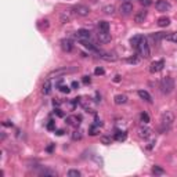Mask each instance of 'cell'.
<instances>
[{
    "instance_id": "obj_26",
    "label": "cell",
    "mask_w": 177,
    "mask_h": 177,
    "mask_svg": "<svg viewBox=\"0 0 177 177\" xmlns=\"http://www.w3.org/2000/svg\"><path fill=\"white\" fill-rule=\"evenodd\" d=\"M102 11H104V14H107V15H112V14L115 13V6L114 4L105 6V7L102 8Z\"/></svg>"
},
{
    "instance_id": "obj_28",
    "label": "cell",
    "mask_w": 177,
    "mask_h": 177,
    "mask_svg": "<svg viewBox=\"0 0 177 177\" xmlns=\"http://www.w3.org/2000/svg\"><path fill=\"white\" fill-rule=\"evenodd\" d=\"M100 133V126L98 125H91L88 129V134L90 136H97Z\"/></svg>"
},
{
    "instance_id": "obj_2",
    "label": "cell",
    "mask_w": 177,
    "mask_h": 177,
    "mask_svg": "<svg viewBox=\"0 0 177 177\" xmlns=\"http://www.w3.org/2000/svg\"><path fill=\"white\" fill-rule=\"evenodd\" d=\"M159 86H161V91L163 94H170L175 90V80L170 76H165V78L161 79V84Z\"/></svg>"
},
{
    "instance_id": "obj_21",
    "label": "cell",
    "mask_w": 177,
    "mask_h": 177,
    "mask_svg": "<svg viewBox=\"0 0 177 177\" xmlns=\"http://www.w3.org/2000/svg\"><path fill=\"white\" fill-rule=\"evenodd\" d=\"M169 24H170V18H169V17H161V18L158 19V25L161 26V28L169 26Z\"/></svg>"
},
{
    "instance_id": "obj_36",
    "label": "cell",
    "mask_w": 177,
    "mask_h": 177,
    "mask_svg": "<svg viewBox=\"0 0 177 177\" xmlns=\"http://www.w3.org/2000/svg\"><path fill=\"white\" fill-rule=\"evenodd\" d=\"M60 90H61V91H63V93H65V94H68V93H69V91H71V88H69V87H68V86H67V84H63V86H61V87H60Z\"/></svg>"
},
{
    "instance_id": "obj_15",
    "label": "cell",
    "mask_w": 177,
    "mask_h": 177,
    "mask_svg": "<svg viewBox=\"0 0 177 177\" xmlns=\"http://www.w3.org/2000/svg\"><path fill=\"white\" fill-rule=\"evenodd\" d=\"M80 120H82L80 116H68L67 118V123L69 126H73V127H78V126L80 125Z\"/></svg>"
},
{
    "instance_id": "obj_9",
    "label": "cell",
    "mask_w": 177,
    "mask_h": 177,
    "mask_svg": "<svg viewBox=\"0 0 177 177\" xmlns=\"http://www.w3.org/2000/svg\"><path fill=\"white\" fill-rule=\"evenodd\" d=\"M97 40H98L100 43L105 44V43H110L112 40V36L110 32H104V31H100L98 35H97Z\"/></svg>"
},
{
    "instance_id": "obj_7",
    "label": "cell",
    "mask_w": 177,
    "mask_h": 177,
    "mask_svg": "<svg viewBox=\"0 0 177 177\" xmlns=\"http://www.w3.org/2000/svg\"><path fill=\"white\" fill-rule=\"evenodd\" d=\"M155 8L158 11H161V13H165V11H169L172 8V4L169 2H166V0H158L155 3Z\"/></svg>"
},
{
    "instance_id": "obj_41",
    "label": "cell",
    "mask_w": 177,
    "mask_h": 177,
    "mask_svg": "<svg viewBox=\"0 0 177 177\" xmlns=\"http://www.w3.org/2000/svg\"><path fill=\"white\" fill-rule=\"evenodd\" d=\"M53 104H54V105H57V107H60V105L63 104V101H61V100H58V98H55L54 101H53Z\"/></svg>"
},
{
    "instance_id": "obj_39",
    "label": "cell",
    "mask_w": 177,
    "mask_h": 177,
    "mask_svg": "<svg viewBox=\"0 0 177 177\" xmlns=\"http://www.w3.org/2000/svg\"><path fill=\"white\" fill-rule=\"evenodd\" d=\"M82 82H83L84 84H88L91 82V79H90V76H83V79H82Z\"/></svg>"
},
{
    "instance_id": "obj_18",
    "label": "cell",
    "mask_w": 177,
    "mask_h": 177,
    "mask_svg": "<svg viewBox=\"0 0 177 177\" xmlns=\"http://www.w3.org/2000/svg\"><path fill=\"white\" fill-rule=\"evenodd\" d=\"M114 101L116 105L126 104V102H127V96H126V94H118V96H115Z\"/></svg>"
},
{
    "instance_id": "obj_16",
    "label": "cell",
    "mask_w": 177,
    "mask_h": 177,
    "mask_svg": "<svg viewBox=\"0 0 177 177\" xmlns=\"http://www.w3.org/2000/svg\"><path fill=\"white\" fill-rule=\"evenodd\" d=\"M42 91H43L44 96H49V94L51 93V79H50V78H47L46 80H44L43 87H42Z\"/></svg>"
},
{
    "instance_id": "obj_17",
    "label": "cell",
    "mask_w": 177,
    "mask_h": 177,
    "mask_svg": "<svg viewBox=\"0 0 177 177\" xmlns=\"http://www.w3.org/2000/svg\"><path fill=\"white\" fill-rule=\"evenodd\" d=\"M137 94H138V97H140L141 100H144V101H147V102H152V97H151V94H149L147 90H138V91H137Z\"/></svg>"
},
{
    "instance_id": "obj_38",
    "label": "cell",
    "mask_w": 177,
    "mask_h": 177,
    "mask_svg": "<svg viewBox=\"0 0 177 177\" xmlns=\"http://www.w3.org/2000/svg\"><path fill=\"white\" fill-rule=\"evenodd\" d=\"M54 122H53V120H50L49 123H47V129H49V130H54Z\"/></svg>"
},
{
    "instance_id": "obj_13",
    "label": "cell",
    "mask_w": 177,
    "mask_h": 177,
    "mask_svg": "<svg viewBox=\"0 0 177 177\" xmlns=\"http://www.w3.org/2000/svg\"><path fill=\"white\" fill-rule=\"evenodd\" d=\"M100 57H101L104 61H108V63H114V61L118 60V55L115 54V53H101Z\"/></svg>"
},
{
    "instance_id": "obj_35",
    "label": "cell",
    "mask_w": 177,
    "mask_h": 177,
    "mask_svg": "<svg viewBox=\"0 0 177 177\" xmlns=\"http://www.w3.org/2000/svg\"><path fill=\"white\" fill-rule=\"evenodd\" d=\"M127 63H129V64H138V58L136 57V55H133V57H129V58H127Z\"/></svg>"
},
{
    "instance_id": "obj_3",
    "label": "cell",
    "mask_w": 177,
    "mask_h": 177,
    "mask_svg": "<svg viewBox=\"0 0 177 177\" xmlns=\"http://www.w3.org/2000/svg\"><path fill=\"white\" fill-rule=\"evenodd\" d=\"M136 49H137V53H138L140 57H143V58H149L151 57V50H149V44H148L147 37H143L141 42L138 43V46L136 47Z\"/></svg>"
},
{
    "instance_id": "obj_42",
    "label": "cell",
    "mask_w": 177,
    "mask_h": 177,
    "mask_svg": "<svg viewBox=\"0 0 177 177\" xmlns=\"http://www.w3.org/2000/svg\"><path fill=\"white\" fill-rule=\"evenodd\" d=\"M55 144H50L49 147H47V152H53V149H54Z\"/></svg>"
},
{
    "instance_id": "obj_31",
    "label": "cell",
    "mask_w": 177,
    "mask_h": 177,
    "mask_svg": "<svg viewBox=\"0 0 177 177\" xmlns=\"http://www.w3.org/2000/svg\"><path fill=\"white\" fill-rule=\"evenodd\" d=\"M71 21V13H63L61 14V24H68Z\"/></svg>"
},
{
    "instance_id": "obj_32",
    "label": "cell",
    "mask_w": 177,
    "mask_h": 177,
    "mask_svg": "<svg viewBox=\"0 0 177 177\" xmlns=\"http://www.w3.org/2000/svg\"><path fill=\"white\" fill-rule=\"evenodd\" d=\"M100 141H101L104 145H110V144L112 143V138L111 137H108V136H102L101 138H100Z\"/></svg>"
},
{
    "instance_id": "obj_22",
    "label": "cell",
    "mask_w": 177,
    "mask_h": 177,
    "mask_svg": "<svg viewBox=\"0 0 177 177\" xmlns=\"http://www.w3.org/2000/svg\"><path fill=\"white\" fill-rule=\"evenodd\" d=\"M40 176H44V177H55L57 176V172H54V170L51 169H43L42 172H40Z\"/></svg>"
},
{
    "instance_id": "obj_20",
    "label": "cell",
    "mask_w": 177,
    "mask_h": 177,
    "mask_svg": "<svg viewBox=\"0 0 177 177\" xmlns=\"http://www.w3.org/2000/svg\"><path fill=\"white\" fill-rule=\"evenodd\" d=\"M126 137H127V133H126V132H120V130H118L116 133H115V136H114V138L116 141H125Z\"/></svg>"
},
{
    "instance_id": "obj_14",
    "label": "cell",
    "mask_w": 177,
    "mask_h": 177,
    "mask_svg": "<svg viewBox=\"0 0 177 177\" xmlns=\"http://www.w3.org/2000/svg\"><path fill=\"white\" fill-rule=\"evenodd\" d=\"M75 36H76V39H79V40H87L88 37H90V32H88L87 29H79L75 33Z\"/></svg>"
},
{
    "instance_id": "obj_25",
    "label": "cell",
    "mask_w": 177,
    "mask_h": 177,
    "mask_svg": "<svg viewBox=\"0 0 177 177\" xmlns=\"http://www.w3.org/2000/svg\"><path fill=\"white\" fill-rule=\"evenodd\" d=\"M165 173H166V172H165L161 166H158V165H155V166L152 167V175H155V176H163Z\"/></svg>"
},
{
    "instance_id": "obj_30",
    "label": "cell",
    "mask_w": 177,
    "mask_h": 177,
    "mask_svg": "<svg viewBox=\"0 0 177 177\" xmlns=\"http://www.w3.org/2000/svg\"><path fill=\"white\" fill-rule=\"evenodd\" d=\"M73 141H78V140H82V132L80 130H73L72 134H71Z\"/></svg>"
},
{
    "instance_id": "obj_37",
    "label": "cell",
    "mask_w": 177,
    "mask_h": 177,
    "mask_svg": "<svg viewBox=\"0 0 177 177\" xmlns=\"http://www.w3.org/2000/svg\"><path fill=\"white\" fill-rule=\"evenodd\" d=\"M94 73H96V75H104L105 71L102 69V68H96V69H94Z\"/></svg>"
},
{
    "instance_id": "obj_23",
    "label": "cell",
    "mask_w": 177,
    "mask_h": 177,
    "mask_svg": "<svg viewBox=\"0 0 177 177\" xmlns=\"http://www.w3.org/2000/svg\"><path fill=\"white\" fill-rule=\"evenodd\" d=\"M163 39H166L167 42H172V43L177 44V32H173V33H169V35H165Z\"/></svg>"
},
{
    "instance_id": "obj_34",
    "label": "cell",
    "mask_w": 177,
    "mask_h": 177,
    "mask_svg": "<svg viewBox=\"0 0 177 177\" xmlns=\"http://www.w3.org/2000/svg\"><path fill=\"white\" fill-rule=\"evenodd\" d=\"M138 3H140L141 6H144V7H148V6L152 4V0H137Z\"/></svg>"
},
{
    "instance_id": "obj_45",
    "label": "cell",
    "mask_w": 177,
    "mask_h": 177,
    "mask_svg": "<svg viewBox=\"0 0 177 177\" xmlns=\"http://www.w3.org/2000/svg\"><path fill=\"white\" fill-rule=\"evenodd\" d=\"M64 134V130H57V136H63Z\"/></svg>"
},
{
    "instance_id": "obj_29",
    "label": "cell",
    "mask_w": 177,
    "mask_h": 177,
    "mask_svg": "<svg viewBox=\"0 0 177 177\" xmlns=\"http://www.w3.org/2000/svg\"><path fill=\"white\" fill-rule=\"evenodd\" d=\"M140 122H143L144 125L149 123V115L147 114V112H141L140 114Z\"/></svg>"
},
{
    "instance_id": "obj_5",
    "label": "cell",
    "mask_w": 177,
    "mask_h": 177,
    "mask_svg": "<svg viewBox=\"0 0 177 177\" xmlns=\"http://www.w3.org/2000/svg\"><path fill=\"white\" fill-rule=\"evenodd\" d=\"M72 13L78 17H87L90 14V8L84 4H78L72 8Z\"/></svg>"
},
{
    "instance_id": "obj_43",
    "label": "cell",
    "mask_w": 177,
    "mask_h": 177,
    "mask_svg": "<svg viewBox=\"0 0 177 177\" xmlns=\"http://www.w3.org/2000/svg\"><path fill=\"white\" fill-rule=\"evenodd\" d=\"M71 86H72V88H78L79 87V83H78V82H72V84H71Z\"/></svg>"
},
{
    "instance_id": "obj_11",
    "label": "cell",
    "mask_w": 177,
    "mask_h": 177,
    "mask_svg": "<svg viewBox=\"0 0 177 177\" xmlns=\"http://www.w3.org/2000/svg\"><path fill=\"white\" fill-rule=\"evenodd\" d=\"M151 136H152V130L149 127H147V126H143V127L138 129V137L147 140V138H149Z\"/></svg>"
},
{
    "instance_id": "obj_4",
    "label": "cell",
    "mask_w": 177,
    "mask_h": 177,
    "mask_svg": "<svg viewBox=\"0 0 177 177\" xmlns=\"http://www.w3.org/2000/svg\"><path fill=\"white\" fill-rule=\"evenodd\" d=\"M75 71H78V68H76V67H64V68H58V69L51 71V72L49 73V76H47V78L51 79L53 76H61V75H65V73H72V72H75Z\"/></svg>"
},
{
    "instance_id": "obj_12",
    "label": "cell",
    "mask_w": 177,
    "mask_h": 177,
    "mask_svg": "<svg viewBox=\"0 0 177 177\" xmlns=\"http://www.w3.org/2000/svg\"><path fill=\"white\" fill-rule=\"evenodd\" d=\"M60 44H61V49L67 53L72 51V49H73V43H72V40H69V39H63L60 42Z\"/></svg>"
},
{
    "instance_id": "obj_46",
    "label": "cell",
    "mask_w": 177,
    "mask_h": 177,
    "mask_svg": "<svg viewBox=\"0 0 177 177\" xmlns=\"http://www.w3.org/2000/svg\"><path fill=\"white\" fill-rule=\"evenodd\" d=\"M114 80H115V82H119V80H120V76H119V75H118V76H115V79H114Z\"/></svg>"
},
{
    "instance_id": "obj_44",
    "label": "cell",
    "mask_w": 177,
    "mask_h": 177,
    "mask_svg": "<svg viewBox=\"0 0 177 177\" xmlns=\"http://www.w3.org/2000/svg\"><path fill=\"white\" fill-rule=\"evenodd\" d=\"M3 126H13V123H10V120H6L3 122Z\"/></svg>"
},
{
    "instance_id": "obj_24",
    "label": "cell",
    "mask_w": 177,
    "mask_h": 177,
    "mask_svg": "<svg viewBox=\"0 0 177 177\" xmlns=\"http://www.w3.org/2000/svg\"><path fill=\"white\" fill-rule=\"evenodd\" d=\"M144 36H141V35H136V36H133L132 39H130V44L133 47H137L138 46V43L141 42V39H143Z\"/></svg>"
},
{
    "instance_id": "obj_10",
    "label": "cell",
    "mask_w": 177,
    "mask_h": 177,
    "mask_svg": "<svg viewBox=\"0 0 177 177\" xmlns=\"http://www.w3.org/2000/svg\"><path fill=\"white\" fill-rule=\"evenodd\" d=\"M147 15H148V11H147L145 8H143V10L137 11V13L134 14V21L137 24H143L147 19Z\"/></svg>"
},
{
    "instance_id": "obj_40",
    "label": "cell",
    "mask_w": 177,
    "mask_h": 177,
    "mask_svg": "<svg viewBox=\"0 0 177 177\" xmlns=\"http://www.w3.org/2000/svg\"><path fill=\"white\" fill-rule=\"evenodd\" d=\"M55 112V115H57V116H60V118H64V112L60 110V108H57V110L54 111Z\"/></svg>"
},
{
    "instance_id": "obj_27",
    "label": "cell",
    "mask_w": 177,
    "mask_h": 177,
    "mask_svg": "<svg viewBox=\"0 0 177 177\" xmlns=\"http://www.w3.org/2000/svg\"><path fill=\"white\" fill-rule=\"evenodd\" d=\"M98 29H100V31L108 32V31H110V22H107V21H100V22H98Z\"/></svg>"
},
{
    "instance_id": "obj_33",
    "label": "cell",
    "mask_w": 177,
    "mask_h": 177,
    "mask_svg": "<svg viewBox=\"0 0 177 177\" xmlns=\"http://www.w3.org/2000/svg\"><path fill=\"white\" fill-rule=\"evenodd\" d=\"M80 175L82 173L76 169H71L69 172H68V177H80Z\"/></svg>"
},
{
    "instance_id": "obj_8",
    "label": "cell",
    "mask_w": 177,
    "mask_h": 177,
    "mask_svg": "<svg viewBox=\"0 0 177 177\" xmlns=\"http://www.w3.org/2000/svg\"><path fill=\"white\" fill-rule=\"evenodd\" d=\"M165 67V61L163 60H158V61H154V63L149 65V72L151 73H156V72H161Z\"/></svg>"
},
{
    "instance_id": "obj_19",
    "label": "cell",
    "mask_w": 177,
    "mask_h": 177,
    "mask_svg": "<svg viewBox=\"0 0 177 177\" xmlns=\"http://www.w3.org/2000/svg\"><path fill=\"white\" fill-rule=\"evenodd\" d=\"M82 44H83L86 49L88 50H91V51H94V53H100V50H98V47L96 46V44H93V43H90V42H87V40H80Z\"/></svg>"
},
{
    "instance_id": "obj_6",
    "label": "cell",
    "mask_w": 177,
    "mask_h": 177,
    "mask_svg": "<svg viewBox=\"0 0 177 177\" xmlns=\"http://www.w3.org/2000/svg\"><path fill=\"white\" fill-rule=\"evenodd\" d=\"M133 10H134V7H133V4L130 2H123L119 7V13L122 15H130L133 13Z\"/></svg>"
},
{
    "instance_id": "obj_1",
    "label": "cell",
    "mask_w": 177,
    "mask_h": 177,
    "mask_svg": "<svg viewBox=\"0 0 177 177\" xmlns=\"http://www.w3.org/2000/svg\"><path fill=\"white\" fill-rule=\"evenodd\" d=\"M175 122V115L172 111H165L161 116V132H167Z\"/></svg>"
}]
</instances>
